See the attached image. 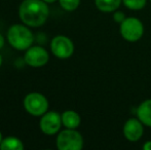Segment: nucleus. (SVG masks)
<instances>
[{"mask_svg": "<svg viewBox=\"0 0 151 150\" xmlns=\"http://www.w3.org/2000/svg\"><path fill=\"white\" fill-rule=\"evenodd\" d=\"M124 138L129 142H137L142 138L144 133V124L139 118H129L124 122L122 128Z\"/></svg>", "mask_w": 151, "mask_h": 150, "instance_id": "1a4fd4ad", "label": "nucleus"}, {"mask_svg": "<svg viewBox=\"0 0 151 150\" xmlns=\"http://www.w3.org/2000/svg\"><path fill=\"white\" fill-rule=\"evenodd\" d=\"M119 32L121 37L129 42L140 40L144 34V25L138 18L129 17L120 24Z\"/></svg>", "mask_w": 151, "mask_h": 150, "instance_id": "20e7f679", "label": "nucleus"}, {"mask_svg": "<svg viewBox=\"0 0 151 150\" xmlns=\"http://www.w3.org/2000/svg\"><path fill=\"white\" fill-rule=\"evenodd\" d=\"M137 117L145 126L151 128V99L143 101L137 108Z\"/></svg>", "mask_w": 151, "mask_h": 150, "instance_id": "9d476101", "label": "nucleus"}, {"mask_svg": "<svg viewBox=\"0 0 151 150\" xmlns=\"http://www.w3.org/2000/svg\"><path fill=\"white\" fill-rule=\"evenodd\" d=\"M144 150H151V141H147L145 144L143 145Z\"/></svg>", "mask_w": 151, "mask_h": 150, "instance_id": "f3484780", "label": "nucleus"}, {"mask_svg": "<svg viewBox=\"0 0 151 150\" xmlns=\"http://www.w3.org/2000/svg\"><path fill=\"white\" fill-rule=\"evenodd\" d=\"M1 150H23L24 144L17 137H6L2 140L0 144Z\"/></svg>", "mask_w": 151, "mask_h": 150, "instance_id": "ddd939ff", "label": "nucleus"}, {"mask_svg": "<svg viewBox=\"0 0 151 150\" xmlns=\"http://www.w3.org/2000/svg\"><path fill=\"white\" fill-rule=\"evenodd\" d=\"M122 0H95L96 7L102 12L110 14L119 8Z\"/></svg>", "mask_w": 151, "mask_h": 150, "instance_id": "f8f14e48", "label": "nucleus"}, {"mask_svg": "<svg viewBox=\"0 0 151 150\" xmlns=\"http://www.w3.org/2000/svg\"><path fill=\"white\" fill-rule=\"evenodd\" d=\"M147 0H122V4L132 10H140L145 7Z\"/></svg>", "mask_w": 151, "mask_h": 150, "instance_id": "4468645a", "label": "nucleus"}, {"mask_svg": "<svg viewBox=\"0 0 151 150\" xmlns=\"http://www.w3.org/2000/svg\"><path fill=\"white\" fill-rule=\"evenodd\" d=\"M7 41L14 48L18 50H26L34 42V36L26 25H12L7 30Z\"/></svg>", "mask_w": 151, "mask_h": 150, "instance_id": "f03ea898", "label": "nucleus"}, {"mask_svg": "<svg viewBox=\"0 0 151 150\" xmlns=\"http://www.w3.org/2000/svg\"><path fill=\"white\" fill-rule=\"evenodd\" d=\"M62 115L56 111H47L41 116L39 128L43 134L54 136L60 131L62 126Z\"/></svg>", "mask_w": 151, "mask_h": 150, "instance_id": "0eeeda50", "label": "nucleus"}, {"mask_svg": "<svg viewBox=\"0 0 151 150\" xmlns=\"http://www.w3.org/2000/svg\"><path fill=\"white\" fill-rule=\"evenodd\" d=\"M2 61H3L2 60V56L0 55V67H1V65H2Z\"/></svg>", "mask_w": 151, "mask_h": 150, "instance_id": "412c9836", "label": "nucleus"}, {"mask_svg": "<svg viewBox=\"0 0 151 150\" xmlns=\"http://www.w3.org/2000/svg\"><path fill=\"white\" fill-rule=\"evenodd\" d=\"M150 2H151V0H150Z\"/></svg>", "mask_w": 151, "mask_h": 150, "instance_id": "4be33fe9", "label": "nucleus"}, {"mask_svg": "<svg viewBox=\"0 0 151 150\" xmlns=\"http://www.w3.org/2000/svg\"><path fill=\"white\" fill-rule=\"evenodd\" d=\"M48 60H50V55L47 50L39 45L30 46L28 50H26L24 56L25 63L28 66L34 67V68L44 66L47 64Z\"/></svg>", "mask_w": 151, "mask_h": 150, "instance_id": "6e6552de", "label": "nucleus"}, {"mask_svg": "<svg viewBox=\"0 0 151 150\" xmlns=\"http://www.w3.org/2000/svg\"><path fill=\"white\" fill-rule=\"evenodd\" d=\"M2 140H3V138H2V134H1V132H0V144H1Z\"/></svg>", "mask_w": 151, "mask_h": 150, "instance_id": "aec40b11", "label": "nucleus"}, {"mask_svg": "<svg viewBox=\"0 0 151 150\" xmlns=\"http://www.w3.org/2000/svg\"><path fill=\"white\" fill-rule=\"evenodd\" d=\"M62 115V123L66 128H73L76 130L80 126L81 118L80 115L74 110H66L64 111Z\"/></svg>", "mask_w": 151, "mask_h": 150, "instance_id": "9b49d317", "label": "nucleus"}, {"mask_svg": "<svg viewBox=\"0 0 151 150\" xmlns=\"http://www.w3.org/2000/svg\"><path fill=\"white\" fill-rule=\"evenodd\" d=\"M4 43H5V39H4L3 35L0 33V50L4 46Z\"/></svg>", "mask_w": 151, "mask_h": 150, "instance_id": "a211bd4d", "label": "nucleus"}, {"mask_svg": "<svg viewBox=\"0 0 151 150\" xmlns=\"http://www.w3.org/2000/svg\"><path fill=\"white\" fill-rule=\"evenodd\" d=\"M125 18H127V16H125L124 12L121 11V10H115V11L113 12V20H114V22L118 23L119 25L125 20Z\"/></svg>", "mask_w": 151, "mask_h": 150, "instance_id": "dca6fc26", "label": "nucleus"}, {"mask_svg": "<svg viewBox=\"0 0 151 150\" xmlns=\"http://www.w3.org/2000/svg\"><path fill=\"white\" fill-rule=\"evenodd\" d=\"M50 16V8L43 0H24L19 7L20 20L28 27H40Z\"/></svg>", "mask_w": 151, "mask_h": 150, "instance_id": "f257e3e1", "label": "nucleus"}, {"mask_svg": "<svg viewBox=\"0 0 151 150\" xmlns=\"http://www.w3.org/2000/svg\"><path fill=\"white\" fill-rule=\"evenodd\" d=\"M50 50L57 58L65 60L73 55L74 43L69 37L65 35H58L54 37L50 42Z\"/></svg>", "mask_w": 151, "mask_h": 150, "instance_id": "423d86ee", "label": "nucleus"}, {"mask_svg": "<svg viewBox=\"0 0 151 150\" xmlns=\"http://www.w3.org/2000/svg\"><path fill=\"white\" fill-rule=\"evenodd\" d=\"M57 147L59 150H80L83 147V137L73 128H66L57 136Z\"/></svg>", "mask_w": 151, "mask_h": 150, "instance_id": "7ed1b4c3", "label": "nucleus"}, {"mask_svg": "<svg viewBox=\"0 0 151 150\" xmlns=\"http://www.w3.org/2000/svg\"><path fill=\"white\" fill-rule=\"evenodd\" d=\"M59 3L66 11H74L79 6L80 0H59Z\"/></svg>", "mask_w": 151, "mask_h": 150, "instance_id": "2eb2a0df", "label": "nucleus"}, {"mask_svg": "<svg viewBox=\"0 0 151 150\" xmlns=\"http://www.w3.org/2000/svg\"><path fill=\"white\" fill-rule=\"evenodd\" d=\"M43 1L46 3H54V2H56V0H43Z\"/></svg>", "mask_w": 151, "mask_h": 150, "instance_id": "6ab92c4d", "label": "nucleus"}, {"mask_svg": "<svg viewBox=\"0 0 151 150\" xmlns=\"http://www.w3.org/2000/svg\"><path fill=\"white\" fill-rule=\"evenodd\" d=\"M24 108L33 116H42L48 109V101L40 93H30L24 99Z\"/></svg>", "mask_w": 151, "mask_h": 150, "instance_id": "39448f33", "label": "nucleus"}]
</instances>
